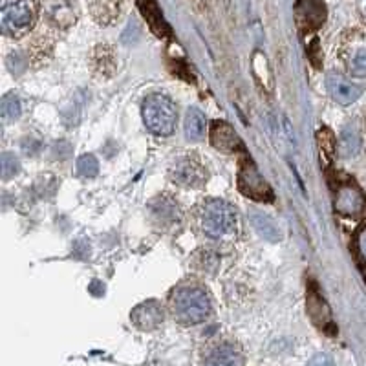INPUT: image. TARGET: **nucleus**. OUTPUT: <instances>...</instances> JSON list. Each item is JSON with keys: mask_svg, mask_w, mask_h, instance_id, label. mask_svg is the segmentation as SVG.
<instances>
[{"mask_svg": "<svg viewBox=\"0 0 366 366\" xmlns=\"http://www.w3.org/2000/svg\"><path fill=\"white\" fill-rule=\"evenodd\" d=\"M172 315L182 325H200L211 315V300L196 284L178 286L171 295Z\"/></svg>", "mask_w": 366, "mask_h": 366, "instance_id": "obj_1", "label": "nucleus"}, {"mask_svg": "<svg viewBox=\"0 0 366 366\" xmlns=\"http://www.w3.org/2000/svg\"><path fill=\"white\" fill-rule=\"evenodd\" d=\"M202 233L209 238H225L237 231V209L225 200L211 198L198 211Z\"/></svg>", "mask_w": 366, "mask_h": 366, "instance_id": "obj_2", "label": "nucleus"}, {"mask_svg": "<svg viewBox=\"0 0 366 366\" xmlns=\"http://www.w3.org/2000/svg\"><path fill=\"white\" fill-rule=\"evenodd\" d=\"M143 123L156 136H171L178 123V109L174 101L163 94H150L142 104Z\"/></svg>", "mask_w": 366, "mask_h": 366, "instance_id": "obj_3", "label": "nucleus"}, {"mask_svg": "<svg viewBox=\"0 0 366 366\" xmlns=\"http://www.w3.org/2000/svg\"><path fill=\"white\" fill-rule=\"evenodd\" d=\"M37 21L35 0H13L2 8V29L4 34L19 37L34 28Z\"/></svg>", "mask_w": 366, "mask_h": 366, "instance_id": "obj_4", "label": "nucleus"}, {"mask_svg": "<svg viewBox=\"0 0 366 366\" xmlns=\"http://www.w3.org/2000/svg\"><path fill=\"white\" fill-rule=\"evenodd\" d=\"M238 189L244 196L254 202H273V191L264 176L258 172L257 165L249 158H244L238 167Z\"/></svg>", "mask_w": 366, "mask_h": 366, "instance_id": "obj_5", "label": "nucleus"}, {"mask_svg": "<svg viewBox=\"0 0 366 366\" xmlns=\"http://www.w3.org/2000/svg\"><path fill=\"white\" fill-rule=\"evenodd\" d=\"M171 179L182 187H202L207 182V171L194 158H183L171 169Z\"/></svg>", "mask_w": 366, "mask_h": 366, "instance_id": "obj_6", "label": "nucleus"}, {"mask_svg": "<svg viewBox=\"0 0 366 366\" xmlns=\"http://www.w3.org/2000/svg\"><path fill=\"white\" fill-rule=\"evenodd\" d=\"M366 200L361 189L355 183H345L335 194V211L341 217H361L365 212Z\"/></svg>", "mask_w": 366, "mask_h": 366, "instance_id": "obj_7", "label": "nucleus"}, {"mask_svg": "<svg viewBox=\"0 0 366 366\" xmlns=\"http://www.w3.org/2000/svg\"><path fill=\"white\" fill-rule=\"evenodd\" d=\"M297 24L302 29H317L326 21V6L322 0H297Z\"/></svg>", "mask_w": 366, "mask_h": 366, "instance_id": "obj_8", "label": "nucleus"}, {"mask_svg": "<svg viewBox=\"0 0 366 366\" xmlns=\"http://www.w3.org/2000/svg\"><path fill=\"white\" fill-rule=\"evenodd\" d=\"M326 88H328L332 99L339 104L355 103L362 94V88L359 84L352 83L350 79H346L345 75L339 74H330L326 77Z\"/></svg>", "mask_w": 366, "mask_h": 366, "instance_id": "obj_9", "label": "nucleus"}, {"mask_svg": "<svg viewBox=\"0 0 366 366\" xmlns=\"http://www.w3.org/2000/svg\"><path fill=\"white\" fill-rule=\"evenodd\" d=\"M209 137H211L212 147L222 152H238L244 149L240 136L225 121H214L209 130Z\"/></svg>", "mask_w": 366, "mask_h": 366, "instance_id": "obj_10", "label": "nucleus"}, {"mask_svg": "<svg viewBox=\"0 0 366 366\" xmlns=\"http://www.w3.org/2000/svg\"><path fill=\"white\" fill-rule=\"evenodd\" d=\"M130 319L139 330L150 332L163 322V308L156 300H147V302L134 308V312L130 313Z\"/></svg>", "mask_w": 366, "mask_h": 366, "instance_id": "obj_11", "label": "nucleus"}, {"mask_svg": "<svg viewBox=\"0 0 366 366\" xmlns=\"http://www.w3.org/2000/svg\"><path fill=\"white\" fill-rule=\"evenodd\" d=\"M204 366H244V355L238 346L224 342L209 352Z\"/></svg>", "mask_w": 366, "mask_h": 366, "instance_id": "obj_12", "label": "nucleus"}, {"mask_svg": "<svg viewBox=\"0 0 366 366\" xmlns=\"http://www.w3.org/2000/svg\"><path fill=\"white\" fill-rule=\"evenodd\" d=\"M185 136L191 142H202L205 137V130H207V119H205L204 112L198 110L196 107H191L185 114Z\"/></svg>", "mask_w": 366, "mask_h": 366, "instance_id": "obj_13", "label": "nucleus"}, {"mask_svg": "<svg viewBox=\"0 0 366 366\" xmlns=\"http://www.w3.org/2000/svg\"><path fill=\"white\" fill-rule=\"evenodd\" d=\"M308 310H310V315H312V319L315 320L317 326H320L322 330L332 326L328 306H326L325 299H320V295L315 292V290H312L308 295Z\"/></svg>", "mask_w": 366, "mask_h": 366, "instance_id": "obj_14", "label": "nucleus"}, {"mask_svg": "<svg viewBox=\"0 0 366 366\" xmlns=\"http://www.w3.org/2000/svg\"><path fill=\"white\" fill-rule=\"evenodd\" d=\"M361 149V136H359L357 129L355 127H346L341 134V139H339V150L345 158H352L355 156Z\"/></svg>", "mask_w": 366, "mask_h": 366, "instance_id": "obj_15", "label": "nucleus"}, {"mask_svg": "<svg viewBox=\"0 0 366 366\" xmlns=\"http://www.w3.org/2000/svg\"><path fill=\"white\" fill-rule=\"evenodd\" d=\"M251 222H253L254 229H257L258 233L262 234L264 238L267 240H279V229L274 225V222L271 220L267 214L264 212H258V211H251Z\"/></svg>", "mask_w": 366, "mask_h": 366, "instance_id": "obj_16", "label": "nucleus"}, {"mask_svg": "<svg viewBox=\"0 0 366 366\" xmlns=\"http://www.w3.org/2000/svg\"><path fill=\"white\" fill-rule=\"evenodd\" d=\"M46 11L50 15L55 24L68 26L71 22V11L66 0H48L46 2Z\"/></svg>", "mask_w": 366, "mask_h": 366, "instance_id": "obj_17", "label": "nucleus"}, {"mask_svg": "<svg viewBox=\"0 0 366 366\" xmlns=\"http://www.w3.org/2000/svg\"><path fill=\"white\" fill-rule=\"evenodd\" d=\"M152 214L159 218L162 224L163 222H174L179 214V209L174 202H171V198H158L152 204Z\"/></svg>", "mask_w": 366, "mask_h": 366, "instance_id": "obj_18", "label": "nucleus"}, {"mask_svg": "<svg viewBox=\"0 0 366 366\" xmlns=\"http://www.w3.org/2000/svg\"><path fill=\"white\" fill-rule=\"evenodd\" d=\"M22 112V104L21 99H19L15 94H8V96L2 99V104H0V114L6 121H15L21 117Z\"/></svg>", "mask_w": 366, "mask_h": 366, "instance_id": "obj_19", "label": "nucleus"}, {"mask_svg": "<svg viewBox=\"0 0 366 366\" xmlns=\"http://www.w3.org/2000/svg\"><path fill=\"white\" fill-rule=\"evenodd\" d=\"M77 171H79L81 176L84 178H94L99 172V163H97L96 156L84 154L77 159Z\"/></svg>", "mask_w": 366, "mask_h": 366, "instance_id": "obj_20", "label": "nucleus"}, {"mask_svg": "<svg viewBox=\"0 0 366 366\" xmlns=\"http://www.w3.org/2000/svg\"><path fill=\"white\" fill-rule=\"evenodd\" d=\"M348 68L355 77H366V48H361L350 57Z\"/></svg>", "mask_w": 366, "mask_h": 366, "instance_id": "obj_21", "label": "nucleus"}, {"mask_svg": "<svg viewBox=\"0 0 366 366\" xmlns=\"http://www.w3.org/2000/svg\"><path fill=\"white\" fill-rule=\"evenodd\" d=\"M19 172H21V162H19L17 156L9 154V152L2 154V178H15Z\"/></svg>", "mask_w": 366, "mask_h": 366, "instance_id": "obj_22", "label": "nucleus"}, {"mask_svg": "<svg viewBox=\"0 0 366 366\" xmlns=\"http://www.w3.org/2000/svg\"><path fill=\"white\" fill-rule=\"evenodd\" d=\"M306 366H335V362H333V359L328 354H317L310 359Z\"/></svg>", "mask_w": 366, "mask_h": 366, "instance_id": "obj_23", "label": "nucleus"}, {"mask_svg": "<svg viewBox=\"0 0 366 366\" xmlns=\"http://www.w3.org/2000/svg\"><path fill=\"white\" fill-rule=\"evenodd\" d=\"M357 247L361 257L366 260V225H362L357 233Z\"/></svg>", "mask_w": 366, "mask_h": 366, "instance_id": "obj_24", "label": "nucleus"}, {"mask_svg": "<svg viewBox=\"0 0 366 366\" xmlns=\"http://www.w3.org/2000/svg\"><path fill=\"white\" fill-rule=\"evenodd\" d=\"M362 13L366 15V0H362Z\"/></svg>", "mask_w": 366, "mask_h": 366, "instance_id": "obj_25", "label": "nucleus"}]
</instances>
